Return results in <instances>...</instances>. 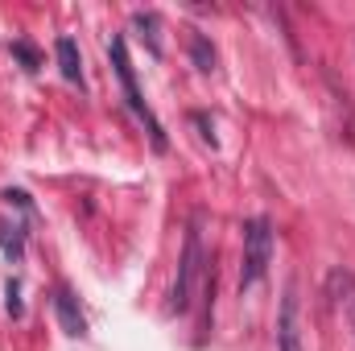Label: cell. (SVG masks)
<instances>
[{"mask_svg": "<svg viewBox=\"0 0 355 351\" xmlns=\"http://www.w3.org/2000/svg\"><path fill=\"white\" fill-rule=\"evenodd\" d=\"M207 248H202V236H198V219L190 223V232H186V244H182V261H178V277H174V289H170V314H186L190 310V302H194V285H198V277H207Z\"/></svg>", "mask_w": 355, "mask_h": 351, "instance_id": "obj_1", "label": "cell"}, {"mask_svg": "<svg viewBox=\"0 0 355 351\" xmlns=\"http://www.w3.org/2000/svg\"><path fill=\"white\" fill-rule=\"evenodd\" d=\"M107 54H112V67H116V79H120V87H124L128 108H132V112L145 120V128H149V137H153V149H157V153H166V149H170V141H166V128H162V120L149 112V103L141 99L137 75H132V62H128V42L116 33V37H112V46H107Z\"/></svg>", "mask_w": 355, "mask_h": 351, "instance_id": "obj_2", "label": "cell"}, {"mask_svg": "<svg viewBox=\"0 0 355 351\" xmlns=\"http://www.w3.org/2000/svg\"><path fill=\"white\" fill-rule=\"evenodd\" d=\"M268 264H272V223H268L265 215H257V219H248V223H244V261H240V293L265 281Z\"/></svg>", "mask_w": 355, "mask_h": 351, "instance_id": "obj_3", "label": "cell"}, {"mask_svg": "<svg viewBox=\"0 0 355 351\" xmlns=\"http://www.w3.org/2000/svg\"><path fill=\"white\" fill-rule=\"evenodd\" d=\"M327 293L335 298V310L343 314L347 331L355 335V273L352 268H331V277H327Z\"/></svg>", "mask_w": 355, "mask_h": 351, "instance_id": "obj_4", "label": "cell"}, {"mask_svg": "<svg viewBox=\"0 0 355 351\" xmlns=\"http://www.w3.org/2000/svg\"><path fill=\"white\" fill-rule=\"evenodd\" d=\"M54 314H58V323H62V331H67L71 339H83V335H87V318H83V310H79V298H75L67 285L54 289Z\"/></svg>", "mask_w": 355, "mask_h": 351, "instance_id": "obj_5", "label": "cell"}, {"mask_svg": "<svg viewBox=\"0 0 355 351\" xmlns=\"http://www.w3.org/2000/svg\"><path fill=\"white\" fill-rule=\"evenodd\" d=\"M54 54H58V71H62V79L83 87V58H79V46H75L71 33H62V37L54 42Z\"/></svg>", "mask_w": 355, "mask_h": 351, "instance_id": "obj_6", "label": "cell"}, {"mask_svg": "<svg viewBox=\"0 0 355 351\" xmlns=\"http://www.w3.org/2000/svg\"><path fill=\"white\" fill-rule=\"evenodd\" d=\"M0 252L12 264L25 257V223H0Z\"/></svg>", "mask_w": 355, "mask_h": 351, "instance_id": "obj_7", "label": "cell"}, {"mask_svg": "<svg viewBox=\"0 0 355 351\" xmlns=\"http://www.w3.org/2000/svg\"><path fill=\"white\" fill-rule=\"evenodd\" d=\"M132 25H137L141 37L149 42V54H162V17H157V12H137Z\"/></svg>", "mask_w": 355, "mask_h": 351, "instance_id": "obj_8", "label": "cell"}, {"mask_svg": "<svg viewBox=\"0 0 355 351\" xmlns=\"http://www.w3.org/2000/svg\"><path fill=\"white\" fill-rule=\"evenodd\" d=\"M190 58H194V67L207 75V71H215V46L202 37V33H190Z\"/></svg>", "mask_w": 355, "mask_h": 351, "instance_id": "obj_9", "label": "cell"}, {"mask_svg": "<svg viewBox=\"0 0 355 351\" xmlns=\"http://www.w3.org/2000/svg\"><path fill=\"white\" fill-rule=\"evenodd\" d=\"M4 310H8L12 318H21V314H25V302H21V281H17V277L4 285Z\"/></svg>", "mask_w": 355, "mask_h": 351, "instance_id": "obj_10", "label": "cell"}, {"mask_svg": "<svg viewBox=\"0 0 355 351\" xmlns=\"http://www.w3.org/2000/svg\"><path fill=\"white\" fill-rule=\"evenodd\" d=\"M12 54L25 62V71H37V62H42V58H37V50H33L29 42H12Z\"/></svg>", "mask_w": 355, "mask_h": 351, "instance_id": "obj_11", "label": "cell"}, {"mask_svg": "<svg viewBox=\"0 0 355 351\" xmlns=\"http://www.w3.org/2000/svg\"><path fill=\"white\" fill-rule=\"evenodd\" d=\"M4 198H8V203H17V207H25V211L33 207V198H29L25 190H4Z\"/></svg>", "mask_w": 355, "mask_h": 351, "instance_id": "obj_12", "label": "cell"}]
</instances>
